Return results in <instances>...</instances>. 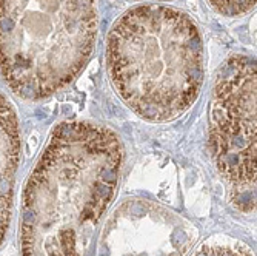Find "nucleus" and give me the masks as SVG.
I'll list each match as a JSON object with an SVG mask.
<instances>
[{
	"label": "nucleus",
	"mask_w": 257,
	"mask_h": 256,
	"mask_svg": "<svg viewBox=\"0 0 257 256\" xmlns=\"http://www.w3.org/2000/svg\"><path fill=\"white\" fill-rule=\"evenodd\" d=\"M122 142L88 121L54 127L23 195L22 256H82L114 198Z\"/></svg>",
	"instance_id": "obj_1"
},
{
	"label": "nucleus",
	"mask_w": 257,
	"mask_h": 256,
	"mask_svg": "<svg viewBox=\"0 0 257 256\" xmlns=\"http://www.w3.org/2000/svg\"><path fill=\"white\" fill-rule=\"evenodd\" d=\"M105 54L115 93L145 121H173L200 95L202 34L180 10L140 5L126 11L109 30Z\"/></svg>",
	"instance_id": "obj_2"
},
{
	"label": "nucleus",
	"mask_w": 257,
	"mask_h": 256,
	"mask_svg": "<svg viewBox=\"0 0 257 256\" xmlns=\"http://www.w3.org/2000/svg\"><path fill=\"white\" fill-rule=\"evenodd\" d=\"M97 0H0V71L30 87L59 88L94 50Z\"/></svg>",
	"instance_id": "obj_3"
},
{
	"label": "nucleus",
	"mask_w": 257,
	"mask_h": 256,
	"mask_svg": "<svg viewBox=\"0 0 257 256\" xmlns=\"http://www.w3.org/2000/svg\"><path fill=\"white\" fill-rule=\"evenodd\" d=\"M209 147L237 210L255 208V60L226 59L217 74L209 108Z\"/></svg>",
	"instance_id": "obj_4"
},
{
	"label": "nucleus",
	"mask_w": 257,
	"mask_h": 256,
	"mask_svg": "<svg viewBox=\"0 0 257 256\" xmlns=\"http://www.w3.org/2000/svg\"><path fill=\"white\" fill-rule=\"evenodd\" d=\"M22 153V136L17 113L0 93V244L11 221L16 173Z\"/></svg>",
	"instance_id": "obj_5"
},
{
	"label": "nucleus",
	"mask_w": 257,
	"mask_h": 256,
	"mask_svg": "<svg viewBox=\"0 0 257 256\" xmlns=\"http://www.w3.org/2000/svg\"><path fill=\"white\" fill-rule=\"evenodd\" d=\"M193 256H254L251 248L231 238H211L205 241Z\"/></svg>",
	"instance_id": "obj_6"
},
{
	"label": "nucleus",
	"mask_w": 257,
	"mask_h": 256,
	"mask_svg": "<svg viewBox=\"0 0 257 256\" xmlns=\"http://www.w3.org/2000/svg\"><path fill=\"white\" fill-rule=\"evenodd\" d=\"M208 4L225 17H237L249 13L255 7V0H208Z\"/></svg>",
	"instance_id": "obj_7"
}]
</instances>
